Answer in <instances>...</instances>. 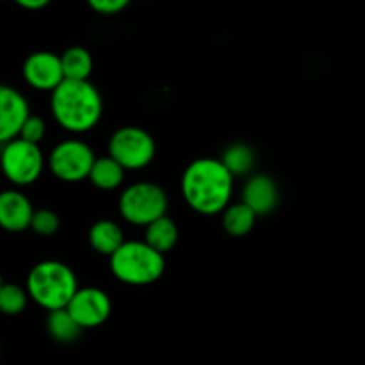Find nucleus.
I'll return each mask as SVG.
<instances>
[{
	"mask_svg": "<svg viewBox=\"0 0 365 365\" xmlns=\"http://www.w3.org/2000/svg\"><path fill=\"white\" fill-rule=\"evenodd\" d=\"M64 81H89L93 71V57L84 46H71L61 56Z\"/></svg>",
	"mask_w": 365,
	"mask_h": 365,
	"instance_id": "obj_17",
	"label": "nucleus"
},
{
	"mask_svg": "<svg viewBox=\"0 0 365 365\" xmlns=\"http://www.w3.org/2000/svg\"><path fill=\"white\" fill-rule=\"evenodd\" d=\"M95 160V153L84 141L66 139L50 152L48 170L63 182H81L89 178Z\"/></svg>",
	"mask_w": 365,
	"mask_h": 365,
	"instance_id": "obj_8",
	"label": "nucleus"
},
{
	"mask_svg": "<svg viewBox=\"0 0 365 365\" xmlns=\"http://www.w3.org/2000/svg\"><path fill=\"white\" fill-rule=\"evenodd\" d=\"M45 168V155L39 145L16 138L2 145L0 150V170L11 184L24 187L41 177Z\"/></svg>",
	"mask_w": 365,
	"mask_h": 365,
	"instance_id": "obj_6",
	"label": "nucleus"
},
{
	"mask_svg": "<svg viewBox=\"0 0 365 365\" xmlns=\"http://www.w3.org/2000/svg\"><path fill=\"white\" fill-rule=\"evenodd\" d=\"M14 2H16L20 7H24V9L39 11V9H43V7L48 6L52 0H14Z\"/></svg>",
	"mask_w": 365,
	"mask_h": 365,
	"instance_id": "obj_25",
	"label": "nucleus"
},
{
	"mask_svg": "<svg viewBox=\"0 0 365 365\" xmlns=\"http://www.w3.org/2000/svg\"><path fill=\"white\" fill-rule=\"evenodd\" d=\"M61 227L59 216H57L53 210L50 209H39L36 210L34 216H32L31 230L36 232L41 237H48V235H53Z\"/></svg>",
	"mask_w": 365,
	"mask_h": 365,
	"instance_id": "obj_22",
	"label": "nucleus"
},
{
	"mask_svg": "<svg viewBox=\"0 0 365 365\" xmlns=\"http://www.w3.org/2000/svg\"><path fill=\"white\" fill-rule=\"evenodd\" d=\"M53 118L64 130L84 134L102 120L103 100L89 81H64L50 96Z\"/></svg>",
	"mask_w": 365,
	"mask_h": 365,
	"instance_id": "obj_2",
	"label": "nucleus"
},
{
	"mask_svg": "<svg viewBox=\"0 0 365 365\" xmlns=\"http://www.w3.org/2000/svg\"><path fill=\"white\" fill-rule=\"evenodd\" d=\"M0 355H2V348H0Z\"/></svg>",
	"mask_w": 365,
	"mask_h": 365,
	"instance_id": "obj_27",
	"label": "nucleus"
},
{
	"mask_svg": "<svg viewBox=\"0 0 365 365\" xmlns=\"http://www.w3.org/2000/svg\"><path fill=\"white\" fill-rule=\"evenodd\" d=\"M257 217L259 216L246 203H234L225 209L223 228L234 237H245L253 230Z\"/></svg>",
	"mask_w": 365,
	"mask_h": 365,
	"instance_id": "obj_18",
	"label": "nucleus"
},
{
	"mask_svg": "<svg viewBox=\"0 0 365 365\" xmlns=\"http://www.w3.org/2000/svg\"><path fill=\"white\" fill-rule=\"evenodd\" d=\"M2 284H4V282H2V277H0V287H2Z\"/></svg>",
	"mask_w": 365,
	"mask_h": 365,
	"instance_id": "obj_26",
	"label": "nucleus"
},
{
	"mask_svg": "<svg viewBox=\"0 0 365 365\" xmlns=\"http://www.w3.org/2000/svg\"><path fill=\"white\" fill-rule=\"evenodd\" d=\"M34 207L31 200L18 189H6L0 192V228L6 232H24L31 228Z\"/></svg>",
	"mask_w": 365,
	"mask_h": 365,
	"instance_id": "obj_12",
	"label": "nucleus"
},
{
	"mask_svg": "<svg viewBox=\"0 0 365 365\" xmlns=\"http://www.w3.org/2000/svg\"><path fill=\"white\" fill-rule=\"evenodd\" d=\"M27 289L16 284H2L0 287V312L4 316H18L29 303Z\"/></svg>",
	"mask_w": 365,
	"mask_h": 365,
	"instance_id": "obj_21",
	"label": "nucleus"
},
{
	"mask_svg": "<svg viewBox=\"0 0 365 365\" xmlns=\"http://www.w3.org/2000/svg\"><path fill=\"white\" fill-rule=\"evenodd\" d=\"M66 309L77 321L78 327L84 330V328H96L106 323L113 312V303L102 289L84 287L75 292L73 299Z\"/></svg>",
	"mask_w": 365,
	"mask_h": 365,
	"instance_id": "obj_9",
	"label": "nucleus"
},
{
	"mask_svg": "<svg viewBox=\"0 0 365 365\" xmlns=\"http://www.w3.org/2000/svg\"><path fill=\"white\" fill-rule=\"evenodd\" d=\"M0 150H2V146H0Z\"/></svg>",
	"mask_w": 365,
	"mask_h": 365,
	"instance_id": "obj_28",
	"label": "nucleus"
},
{
	"mask_svg": "<svg viewBox=\"0 0 365 365\" xmlns=\"http://www.w3.org/2000/svg\"><path fill=\"white\" fill-rule=\"evenodd\" d=\"M132 0H88V6L98 14H118L127 9Z\"/></svg>",
	"mask_w": 365,
	"mask_h": 365,
	"instance_id": "obj_24",
	"label": "nucleus"
},
{
	"mask_svg": "<svg viewBox=\"0 0 365 365\" xmlns=\"http://www.w3.org/2000/svg\"><path fill=\"white\" fill-rule=\"evenodd\" d=\"M234 178L221 159L202 157L185 168L182 175V195L187 205L202 216L223 214L230 205Z\"/></svg>",
	"mask_w": 365,
	"mask_h": 365,
	"instance_id": "obj_1",
	"label": "nucleus"
},
{
	"mask_svg": "<svg viewBox=\"0 0 365 365\" xmlns=\"http://www.w3.org/2000/svg\"><path fill=\"white\" fill-rule=\"evenodd\" d=\"M166 269L163 253L145 241H125V245L110 257V271L127 285L155 284Z\"/></svg>",
	"mask_w": 365,
	"mask_h": 365,
	"instance_id": "obj_4",
	"label": "nucleus"
},
{
	"mask_svg": "<svg viewBox=\"0 0 365 365\" xmlns=\"http://www.w3.org/2000/svg\"><path fill=\"white\" fill-rule=\"evenodd\" d=\"M155 141L141 127H121L109 139V155L125 170H143L155 159Z\"/></svg>",
	"mask_w": 365,
	"mask_h": 365,
	"instance_id": "obj_7",
	"label": "nucleus"
},
{
	"mask_svg": "<svg viewBox=\"0 0 365 365\" xmlns=\"http://www.w3.org/2000/svg\"><path fill=\"white\" fill-rule=\"evenodd\" d=\"M46 134V123L43 118L36 116V114H31V116L25 120L24 127H21L20 135L18 138L24 139V141L34 143V145H39L43 141Z\"/></svg>",
	"mask_w": 365,
	"mask_h": 365,
	"instance_id": "obj_23",
	"label": "nucleus"
},
{
	"mask_svg": "<svg viewBox=\"0 0 365 365\" xmlns=\"http://www.w3.org/2000/svg\"><path fill=\"white\" fill-rule=\"evenodd\" d=\"M221 163L228 168L234 177H242V175L252 173V170L257 164L255 152L250 148L245 143H235V145H230L223 152V157H221Z\"/></svg>",
	"mask_w": 365,
	"mask_h": 365,
	"instance_id": "obj_20",
	"label": "nucleus"
},
{
	"mask_svg": "<svg viewBox=\"0 0 365 365\" xmlns=\"http://www.w3.org/2000/svg\"><path fill=\"white\" fill-rule=\"evenodd\" d=\"M178 241V228L171 217L164 216L148 225L145 230V242L159 253H168L175 248Z\"/></svg>",
	"mask_w": 365,
	"mask_h": 365,
	"instance_id": "obj_16",
	"label": "nucleus"
},
{
	"mask_svg": "<svg viewBox=\"0 0 365 365\" xmlns=\"http://www.w3.org/2000/svg\"><path fill=\"white\" fill-rule=\"evenodd\" d=\"M78 291L73 269L59 260H43L36 264L27 277L29 298L41 309H66Z\"/></svg>",
	"mask_w": 365,
	"mask_h": 365,
	"instance_id": "obj_3",
	"label": "nucleus"
},
{
	"mask_svg": "<svg viewBox=\"0 0 365 365\" xmlns=\"http://www.w3.org/2000/svg\"><path fill=\"white\" fill-rule=\"evenodd\" d=\"M280 200L277 182L267 175H253L242 189V203L250 207L257 216L273 212Z\"/></svg>",
	"mask_w": 365,
	"mask_h": 365,
	"instance_id": "obj_13",
	"label": "nucleus"
},
{
	"mask_svg": "<svg viewBox=\"0 0 365 365\" xmlns=\"http://www.w3.org/2000/svg\"><path fill=\"white\" fill-rule=\"evenodd\" d=\"M89 245L95 252L113 257L125 245L123 230L110 220H100L89 228Z\"/></svg>",
	"mask_w": 365,
	"mask_h": 365,
	"instance_id": "obj_14",
	"label": "nucleus"
},
{
	"mask_svg": "<svg viewBox=\"0 0 365 365\" xmlns=\"http://www.w3.org/2000/svg\"><path fill=\"white\" fill-rule=\"evenodd\" d=\"M29 116L27 98L13 86L0 84V145L16 139Z\"/></svg>",
	"mask_w": 365,
	"mask_h": 365,
	"instance_id": "obj_11",
	"label": "nucleus"
},
{
	"mask_svg": "<svg viewBox=\"0 0 365 365\" xmlns=\"http://www.w3.org/2000/svg\"><path fill=\"white\" fill-rule=\"evenodd\" d=\"M0 2H2V0H0Z\"/></svg>",
	"mask_w": 365,
	"mask_h": 365,
	"instance_id": "obj_29",
	"label": "nucleus"
},
{
	"mask_svg": "<svg viewBox=\"0 0 365 365\" xmlns=\"http://www.w3.org/2000/svg\"><path fill=\"white\" fill-rule=\"evenodd\" d=\"M168 196L160 185L153 182H135L128 185L120 196L121 217L135 227H148L159 217L168 216Z\"/></svg>",
	"mask_w": 365,
	"mask_h": 365,
	"instance_id": "obj_5",
	"label": "nucleus"
},
{
	"mask_svg": "<svg viewBox=\"0 0 365 365\" xmlns=\"http://www.w3.org/2000/svg\"><path fill=\"white\" fill-rule=\"evenodd\" d=\"M21 73H24L25 82L32 89H38V91L52 93L64 82L61 56H56L53 52H46V50L31 53L25 59Z\"/></svg>",
	"mask_w": 365,
	"mask_h": 365,
	"instance_id": "obj_10",
	"label": "nucleus"
},
{
	"mask_svg": "<svg viewBox=\"0 0 365 365\" xmlns=\"http://www.w3.org/2000/svg\"><path fill=\"white\" fill-rule=\"evenodd\" d=\"M46 330H48L50 337L53 341L68 344V342L77 341L82 328L78 327L73 316L68 312V309H59L48 314V317H46Z\"/></svg>",
	"mask_w": 365,
	"mask_h": 365,
	"instance_id": "obj_19",
	"label": "nucleus"
},
{
	"mask_svg": "<svg viewBox=\"0 0 365 365\" xmlns=\"http://www.w3.org/2000/svg\"><path fill=\"white\" fill-rule=\"evenodd\" d=\"M125 168L120 163L113 159L110 155L100 157L95 160L89 173V180L95 187L102 189V191H113L118 189L125 180Z\"/></svg>",
	"mask_w": 365,
	"mask_h": 365,
	"instance_id": "obj_15",
	"label": "nucleus"
}]
</instances>
